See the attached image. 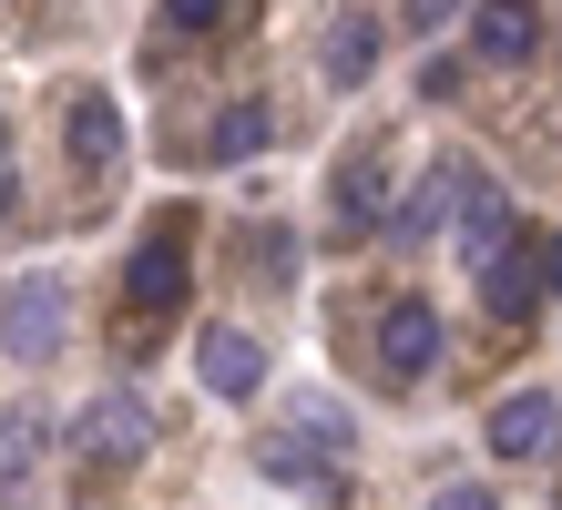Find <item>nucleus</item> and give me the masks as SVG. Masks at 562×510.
I'll return each instance as SVG.
<instances>
[{
    "instance_id": "1",
    "label": "nucleus",
    "mask_w": 562,
    "mask_h": 510,
    "mask_svg": "<svg viewBox=\"0 0 562 510\" xmlns=\"http://www.w3.org/2000/svg\"><path fill=\"white\" fill-rule=\"evenodd\" d=\"M471 184H481V163L471 154H440L400 204H389V246H440V235L460 225V204H471Z\"/></svg>"
},
{
    "instance_id": "2",
    "label": "nucleus",
    "mask_w": 562,
    "mask_h": 510,
    "mask_svg": "<svg viewBox=\"0 0 562 510\" xmlns=\"http://www.w3.org/2000/svg\"><path fill=\"white\" fill-rule=\"evenodd\" d=\"M61 337H72V286L61 276H21L11 296H0V348L11 358H61Z\"/></svg>"
},
{
    "instance_id": "3",
    "label": "nucleus",
    "mask_w": 562,
    "mask_h": 510,
    "mask_svg": "<svg viewBox=\"0 0 562 510\" xmlns=\"http://www.w3.org/2000/svg\"><path fill=\"white\" fill-rule=\"evenodd\" d=\"M429 367H440V306H429V296H389L379 306V378L419 388Z\"/></svg>"
},
{
    "instance_id": "4",
    "label": "nucleus",
    "mask_w": 562,
    "mask_h": 510,
    "mask_svg": "<svg viewBox=\"0 0 562 510\" xmlns=\"http://www.w3.org/2000/svg\"><path fill=\"white\" fill-rule=\"evenodd\" d=\"M184 215H164L144 246H134V265H123V306H134V317H175L184 306Z\"/></svg>"
},
{
    "instance_id": "5",
    "label": "nucleus",
    "mask_w": 562,
    "mask_h": 510,
    "mask_svg": "<svg viewBox=\"0 0 562 510\" xmlns=\"http://www.w3.org/2000/svg\"><path fill=\"white\" fill-rule=\"evenodd\" d=\"M72 450H82L92 469H123V460H144V450H154V408H144L134 388H103V398H92L82 419H72Z\"/></svg>"
},
{
    "instance_id": "6",
    "label": "nucleus",
    "mask_w": 562,
    "mask_h": 510,
    "mask_svg": "<svg viewBox=\"0 0 562 510\" xmlns=\"http://www.w3.org/2000/svg\"><path fill=\"white\" fill-rule=\"evenodd\" d=\"M481 439H491V460H552L562 450V398L552 388H512L481 419Z\"/></svg>"
},
{
    "instance_id": "7",
    "label": "nucleus",
    "mask_w": 562,
    "mask_h": 510,
    "mask_svg": "<svg viewBox=\"0 0 562 510\" xmlns=\"http://www.w3.org/2000/svg\"><path fill=\"white\" fill-rule=\"evenodd\" d=\"M194 378H205L215 398H256L267 388V348H256L246 327H205L194 337Z\"/></svg>"
},
{
    "instance_id": "8",
    "label": "nucleus",
    "mask_w": 562,
    "mask_h": 510,
    "mask_svg": "<svg viewBox=\"0 0 562 510\" xmlns=\"http://www.w3.org/2000/svg\"><path fill=\"white\" fill-rule=\"evenodd\" d=\"M379 52H389L379 11H338V21H327V42H317V72L338 82V92H358V82L379 72Z\"/></svg>"
},
{
    "instance_id": "9",
    "label": "nucleus",
    "mask_w": 562,
    "mask_h": 510,
    "mask_svg": "<svg viewBox=\"0 0 562 510\" xmlns=\"http://www.w3.org/2000/svg\"><path fill=\"white\" fill-rule=\"evenodd\" d=\"M327 215H338V235H389V163H379V154L338 163V184H327Z\"/></svg>"
},
{
    "instance_id": "10",
    "label": "nucleus",
    "mask_w": 562,
    "mask_h": 510,
    "mask_svg": "<svg viewBox=\"0 0 562 510\" xmlns=\"http://www.w3.org/2000/svg\"><path fill=\"white\" fill-rule=\"evenodd\" d=\"M42 450H52V419L31 398H11L0 408V510H21V490H31V469H42Z\"/></svg>"
},
{
    "instance_id": "11",
    "label": "nucleus",
    "mask_w": 562,
    "mask_h": 510,
    "mask_svg": "<svg viewBox=\"0 0 562 510\" xmlns=\"http://www.w3.org/2000/svg\"><path fill=\"white\" fill-rule=\"evenodd\" d=\"M61 144H72L82 174H113V163H123V113H113L103 92H72V113H61Z\"/></svg>"
},
{
    "instance_id": "12",
    "label": "nucleus",
    "mask_w": 562,
    "mask_h": 510,
    "mask_svg": "<svg viewBox=\"0 0 562 510\" xmlns=\"http://www.w3.org/2000/svg\"><path fill=\"white\" fill-rule=\"evenodd\" d=\"M471 52L481 61H532L542 52V11L532 0H481L471 11Z\"/></svg>"
},
{
    "instance_id": "13",
    "label": "nucleus",
    "mask_w": 562,
    "mask_h": 510,
    "mask_svg": "<svg viewBox=\"0 0 562 510\" xmlns=\"http://www.w3.org/2000/svg\"><path fill=\"white\" fill-rule=\"evenodd\" d=\"M256 469H267L277 490H307V500H338V460H327V450H307V439H296V429H277L267 450H256Z\"/></svg>"
},
{
    "instance_id": "14",
    "label": "nucleus",
    "mask_w": 562,
    "mask_h": 510,
    "mask_svg": "<svg viewBox=\"0 0 562 510\" xmlns=\"http://www.w3.org/2000/svg\"><path fill=\"white\" fill-rule=\"evenodd\" d=\"M450 246H460V256H471V265H491V256H502V246H512V194H502V184H491V174L471 184V204H460V225H450Z\"/></svg>"
},
{
    "instance_id": "15",
    "label": "nucleus",
    "mask_w": 562,
    "mask_h": 510,
    "mask_svg": "<svg viewBox=\"0 0 562 510\" xmlns=\"http://www.w3.org/2000/svg\"><path fill=\"white\" fill-rule=\"evenodd\" d=\"M481 306H491V317H532V306H542V265H521V246H502V256H491L481 265Z\"/></svg>"
},
{
    "instance_id": "16",
    "label": "nucleus",
    "mask_w": 562,
    "mask_h": 510,
    "mask_svg": "<svg viewBox=\"0 0 562 510\" xmlns=\"http://www.w3.org/2000/svg\"><path fill=\"white\" fill-rule=\"evenodd\" d=\"M267 144H277V113H267V102H225L215 133H205L215 163H246V154H267Z\"/></svg>"
},
{
    "instance_id": "17",
    "label": "nucleus",
    "mask_w": 562,
    "mask_h": 510,
    "mask_svg": "<svg viewBox=\"0 0 562 510\" xmlns=\"http://www.w3.org/2000/svg\"><path fill=\"white\" fill-rule=\"evenodd\" d=\"M296 439H307V450H327V460H348V419L327 398H296Z\"/></svg>"
},
{
    "instance_id": "18",
    "label": "nucleus",
    "mask_w": 562,
    "mask_h": 510,
    "mask_svg": "<svg viewBox=\"0 0 562 510\" xmlns=\"http://www.w3.org/2000/svg\"><path fill=\"white\" fill-rule=\"evenodd\" d=\"M215 21H225V0H164V31H184V42H205Z\"/></svg>"
},
{
    "instance_id": "19",
    "label": "nucleus",
    "mask_w": 562,
    "mask_h": 510,
    "mask_svg": "<svg viewBox=\"0 0 562 510\" xmlns=\"http://www.w3.org/2000/svg\"><path fill=\"white\" fill-rule=\"evenodd\" d=\"M400 21H409V31H419V42H429V31H450V21H460V0H409V11H400Z\"/></svg>"
},
{
    "instance_id": "20",
    "label": "nucleus",
    "mask_w": 562,
    "mask_h": 510,
    "mask_svg": "<svg viewBox=\"0 0 562 510\" xmlns=\"http://www.w3.org/2000/svg\"><path fill=\"white\" fill-rule=\"evenodd\" d=\"M429 510H502V500H491L481 480H450V490H429Z\"/></svg>"
},
{
    "instance_id": "21",
    "label": "nucleus",
    "mask_w": 562,
    "mask_h": 510,
    "mask_svg": "<svg viewBox=\"0 0 562 510\" xmlns=\"http://www.w3.org/2000/svg\"><path fill=\"white\" fill-rule=\"evenodd\" d=\"M542 296H562V235L542 246Z\"/></svg>"
}]
</instances>
